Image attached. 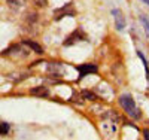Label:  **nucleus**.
I'll list each match as a JSON object with an SVG mask.
<instances>
[{
	"label": "nucleus",
	"mask_w": 149,
	"mask_h": 140,
	"mask_svg": "<svg viewBox=\"0 0 149 140\" xmlns=\"http://www.w3.org/2000/svg\"><path fill=\"white\" fill-rule=\"evenodd\" d=\"M140 20H142V22H143V25H145V29L149 31V20H146L145 17H140Z\"/></svg>",
	"instance_id": "12"
},
{
	"label": "nucleus",
	"mask_w": 149,
	"mask_h": 140,
	"mask_svg": "<svg viewBox=\"0 0 149 140\" xmlns=\"http://www.w3.org/2000/svg\"><path fill=\"white\" fill-rule=\"evenodd\" d=\"M78 70L81 72V78H84L85 75L95 73L97 72V66H94V64H84V66H79Z\"/></svg>",
	"instance_id": "5"
},
{
	"label": "nucleus",
	"mask_w": 149,
	"mask_h": 140,
	"mask_svg": "<svg viewBox=\"0 0 149 140\" xmlns=\"http://www.w3.org/2000/svg\"><path fill=\"white\" fill-rule=\"evenodd\" d=\"M9 133V125L6 122H0V136H6Z\"/></svg>",
	"instance_id": "10"
},
{
	"label": "nucleus",
	"mask_w": 149,
	"mask_h": 140,
	"mask_svg": "<svg viewBox=\"0 0 149 140\" xmlns=\"http://www.w3.org/2000/svg\"><path fill=\"white\" fill-rule=\"evenodd\" d=\"M119 104L122 106V109L125 110L127 115H130L131 118H140V110L137 109V106H136L134 100L130 94H122L119 97Z\"/></svg>",
	"instance_id": "1"
},
{
	"label": "nucleus",
	"mask_w": 149,
	"mask_h": 140,
	"mask_svg": "<svg viewBox=\"0 0 149 140\" xmlns=\"http://www.w3.org/2000/svg\"><path fill=\"white\" fill-rule=\"evenodd\" d=\"M74 15H76V10H74L72 3H67L64 8L55 10V20H60L61 17H74Z\"/></svg>",
	"instance_id": "2"
},
{
	"label": "nucleus",
	"mask_w": 149,
	"mask_h": 140,
	"mask_svg": "<svg viewBox=\"0 0 149 140\" xmlns=\"http://www.w3.org/2000/svg\"><path fill=\"white\" fill-rule=\"evenodd\" d=\"M112 15L115 18V25L118 30H124L125 29V17L119 9H112Z\"/></svg>",
	"instance_id": "4"
},
{
	"label": "nucleus",
	"mask_w": 149,
	"mask_h": 140,
	"mask_svg": "<svg viewBox=\"0 0 149 140\" xmlns=\"http://www.w3.org/2000/svg\"><path fill=\"white\" fill-rule=\"evenodd\" d=\"M33 2H34L36 6H39V8H43L46 5V0H33Z\"/></svg>",
	"instance_id": "11"
},
{
	"label": "nucleus",
	"mask_w": 149,
	"mask_h": 140,
	"mask_svg": "<svg viewBox=\"0 0 149 140\" xmlns=\"http://www.w3.org/2000/svg\"><path fill=\"white\" fill-rule=\"evenodd\" d=\"M86 40V34L82 31V30H76L74 33H72L69 37H67V40L64 42V45H73V43H78V42H84Z\"/></svg>",
	"instance_id": "3"
},
{
	"label": "nucleus",
	"mask_w": 149,
	"mask_h": 140,
	"mask_svg": "<svg viewBox=\"0 0 149 140\" xmlns=\"http://www.w3.org/2000/svg\"><path fill=\"white\" fill-rule=\"evenodd\" d=\"M82 97H84V98H86V100H91V101L97 100V95H95V94H93L91 91H82Z\"/></svg>",
	"instance_id": "9"
},
{
	"label": "nucleus",
	"mask_w": 149,
	"mask_h": 140,
	"mask_svg": "<svg viewBox=\"0 0 149 140\" xmlns=\"http://www.w3.org/2000/svg\"><path fill=\"white\" fill-rule=\"evenodd\" d=\"M30 93L33 95H39V97H48V94H49L46 86H34V88L30 90Z\"/></svg>",
	"instance_id": "7"
},
{
	"label": "nucleus",
	"mask_w": 149,
	"mask_h": 140,
	"mask_svg": "<svg viewBox=\"0 0 149 140\" xmlns=\"http://www.w3.org/2000/svg\"><path fill=\"white\" fill-rule=\"evenodd\" d=\"M24 45H27L29 48H31V51H33V52H36V54H43V48L39 43L31 42V40H24Z\"/></svg>",
	"instance_id": "8"
},
{
	"label": "nucleus",
	"mask_w": 149,
	"mask_h": 140,
	"mask_svg": "<svg viewBox=\"0 0 149 140\" xmlns=\"http://www.w3.org/2000/svg\"><path fill=\"white\" fill-rule=\"evenodd\" d=\"M143 134H145V139H149V130H145Z\"/></svg>",
	"instance_id": "13"
},
{
	"label": "nucleus",
	"mask_w": 149,
	"mask_h": 140,
	"mask_svg": "<svg viewBox=\"0 0 149 140\" xmlns=\"http://www.w3.org/2000/svg\"><path fill=\"white\" fill-rule=\"evenodd\" d=\"M143 2H146V3H148V5H149V0H143Z\"/></svg>",
	"instance_id": "14"
},
{
	"label": "nucleus",
	"mask_w": 149,
	"mask_h": 140,
	"mask_svg": "<svg viewBox=\"0 0 149 140\" xmlns=\"http://www.w3.org/2000/svg\"><path fill=\"white\" fill-rule=\"evenodd\" d=\"M6 3H8V6H9L10 9L18 10V9H21V8L26 6L27 0H6Z\"/></svg>",
	"instance_id": "6"
}]
</instances>
